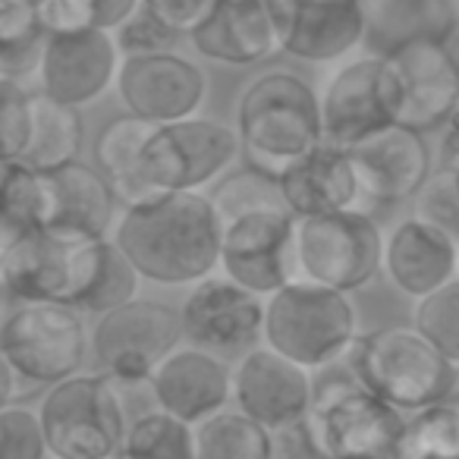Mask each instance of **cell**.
I'll list each match as a JSON object with an SVG mask.
<instances>
[{
    "instance_id": "836d02e7",
    "label": "cell",
    "mask_w": 459,
    "mask_h": 459,
    "mask_svg": "<svg viewBox=\"0 0 459 459\" xmlns=\"http://www.w3.org/2000/svg\"><path fill=\"white\" fill-rule=\"evenodd\" d=\"M412 327L459 368V277L419 299Z\"/></svg>"
},
{
    "instance_id": "9c48e42d",
    "label": "cell",
    "mask_w": 459,
    "mask_h": 459,
    "mask_svg": "<svg viewBox=\"0 0 459 459\" xmlns=\"http://www.w3.org/2000/svg\"><path fill=\"white\" fill-rule=\"evenodd\" d=\"M400 114L403 82L387 54H365L340 66L321 91L325 142L343 152L400 123Z\"/></svg>"
},
{
    "instance_id": "52a82bcc",
    "label": "cell",
    "mask_w": 459,
    "mask_h": 459,
    "mask_svg": "<svg viewBox=\"0 0 459 459\" xmlns=\"http://www.w3.org/2000/svg\"><path fill=\"white\" fill-rule=\"evenodd\" d=\"M387 239L365 211L296 217V281L356 293L384 271Z\"/></svg>"
},
{
    "instance_id": "2e32d148",
    "label": "cell",
    "mask_w": 459,
    "mask_h": 459,
    "mask_svg": "<svg viewBox=\"0 0 459 459\" xmlns=\"http://www.w3.org/2000/svg\"><path fill=\"white\" fill-rule=\"evenodd\" d=\"M117 91L129 114L154 126H167L198 114L208 95V79L192 60L167 51L148 57H123Z\"/></svg>"
},
{
    "instance_id": "4316f807",
    "label": "cell",
    "mask_w": 459,
    "mask_h": 459,
    "mask_svg": "<svg viewBox=\"0 0 459 459\" xmlns=\"http://www.w3.org/2000/svg\"><path fill=\"white\" fill-rule=\"evenodd\" d=\"M154 123L142 120L135 114L117 117L101 129L95 142V164L114 186L117 198L126 204H135L142 198L154 195L152 186L142 177V152L154 133Z\"/></svg>"
},
{
    "instance_id": "d4e9b609",
    "label": "cell",
    "mask_w": 459,
    "mask_h": 459,
    "mask_svg": "<svg viewBox=\"0 0 459 459\" xmlns=\"http://www.w3.org/2000/svg\"><path fill=\"white\" fill-rule=\"evenodd\" d=\"M48 183H51L48 230H64V233H79V237H108L114 230L117 192L101 170L73 160V164L48 173Z\"/></svg>"
},
{
    "instance_id": "e0dca14e",
    "label": "cell",
    "mask_w": 459,
    "mask_h": 459,
    "mask_svg": "<svg viewBox=\"0 0 459 459\" xmlns=\"http://www.w3.org/2000/svg\"><path fill=\"white\" fill-rule=\"evenodd\" d=\"M287 54L331 64L365 41L362 0H264Z\"/></svg>"
},
{
    "instance_id": "83f0119b",
    "label": "cell",
    "mask_w": 459,
    "mask_h": 459,
    "mask_svg": "<svg viewBox=\"0 0 459 459\" xmlns=\"http://www.w3.org/2000/svg\"><path fill=\"white\" fill-rule=\"evenodd\" d=\"M51 223V183L48 173L22 164L4 160L0 179V252L13 249L26 237L48 230Z\"/></svg>"
},
{
    "instance_id": "ee69618b",
    "label": "cell",
    "mask_w": 459,
    "mask_h": 459,
    "mask_svg": "<svg viewBox=\"0 0 459 459\" xmlns=\"http://www.w3.org/2000/svg\"><path fill=\"white\" fill-rule=\"evenodd\" d=\"M450 170H453V177H456V183H459V164H453Z\"/></svg>"
},
{
    "instance_id": "d6a6232c",
    "label": "cell",
    "mask_w": 459,
    "mask_h": 459,
    "mask_svg": "<svg viewBox=\"0 0 459 459\" xmlns=\"http://www.w3.org/2000/svg\"><path fill=\"white\" fill-rule=\"evenodd\" d=\"M211 204H214L223 227L239 221V217H246V214H255V211L287 208L281 179L264 177V173L252 170V167H246V170L223 179V183L211 192Z\"/></svg>"
},
{
    "instance_id": "d590c367",
    "label": "cell",
    "mask_w": 459,
    "mask_h": 459,
    "mask_svg": "<svg viewBox=\"0 0 459 459\" xmlns=\"http://www.w3.org/2000/svg\"><path fill=\"white\" fill-rule=\"evenodd\" d=\"M0 139L4 160H20L32 139V95L10 79H0Z\"/></svg>"
},
{
    "instance_id": "603a6c76",
    "label": "cell",
    "mask_w": 459,
    "mask_h": 459,
    "mask_svg": "<svg viewBox=\"0 0 459 459\" xmlns=\"http://www.w3.org/2000/svg\"><path fill=\"white\" fill-rule=\"evenodd\" d=\"M189 39L202 57L227 66H255L283 51L264 0H217Z\"/></svg>"
},
{
    "instance_id": "9a60e30c",
    "label": "cell",
    "mask_w": 459,
    "mask_h": 459,
    "mask_svg": "<svg viewBox=\"0 0 459 459\" xmlns=\"http://www.w3.org/2000/svg\"><path fill=\"white\" fill-rule=\"evenodd\" d=\"M315 400L308 368L290 362L271 346H255L233 368V403L268 431H290L306 421Z\"/></svg>"
},
{
    "instance_id": "4dcf8cb0",
    "label": "cell",
    "mask_w": 459,
    "mask_h": 459,
    "mask_svg": "<svg viewBox=\"0 0 459 459\" xmlns=\"http://www.w3.org/2000/svg\"><path fill=\"white\" fill-rule=\"evenodd\" d=\"M120 459H198L195 425H186L164 409H152L129 425Z\"/></svg>"
},
{
    "instance_id": "4fadbf2b",
    "label": "cell",
    "mask_w": 459,
    "mask_h": 459,
    "mask_svg": "<svg viewBox=\"0 0 459 459\" xmlns=\"http://www.w3.org/2000/svg\"><path fill=\"white\" fill-rule=\"evenodd\" d=\"M221 271L239 287L268 299L296 283V214L268 208L223 227Z\"/></svg>"
},
{
    "instance_id": "f546056e",
    "label": "cell",
    "mask_w": 459,
    "mask_h": 459,
    "mask_svg": "<svg viewBox=\"0 0 459 459\" xmlns=\"http://www.w3.org/2000/svg\"><path fill=\"white\" fill-rule=\"evenodd\" d=\"M271 434L239 409H223L195 425V453L198 459H274Z\"/></svg>"
},
{
    "instance_id": "7bdbcfd3",
    "label": "cell",
    "mask_w": 459,
    "mask_h": 459,
    "mask_svg": "<svg viewBox=\"0 0 459 459\" xmlns=\"http://www.w3.org/2000/svg\"><path fill=\"white\" fill-rule=\"evenodd\" d=\"M440 45H444L446 51H450V57L456 60V66H459V16H456V20H453L450 32L444 35V41H440Z\"/></svg>"
},
{
    "instance_id": "7a4b0ae2",
    "label": "cell",
    "mask_w": 459,
    "mask_h": 459,
    "mask_svg": "<svg viewBox=\"0 0 459 459\" xmlns=\"http://www.w3.org/2000/svg\"><path fill=\"white\" fill-rule=\"evenodd\" d=\"M114 239L142 281L160 287L202 283L221 268L223 223L202 192H154L117 221Z\"/></svg>"
},
{
    "instance_id": "cb8c5ba5",
    "label": "cell",
    "mask_w": 459,
    "mask_h": 459,
    "mask_svg": "<svg viewBox=\"0 0 459 459\" xmlns=\"http://www.w3.org/2000/svg\"><path fill=\"white\" fill-rule=\"evenodd\" d=\"M281 189L283 202L296 217L359 211V204L365 202L350 152L327 145V142L283 173Z\"/></svg>"
},
{
    "instance_id": "277c9868",
    "label": "cell",
    "mask_w": 459,
    "mask_h": 459,
    "mask_svg": "<svg viewBox=\"0 0 459 459\" xmlns=\"http://www.w3.org/2000/svg\"><path fill=\"white\" fill-rule=\"evenodd\" d=\"M406 419L352 371L315 384L312 409L299 428L318 459H394Z\"/></svg>"
},
{
    "instance_id": "44dd1931",
    "label": "cell",
    "mask_w": 459,
    "mask_h": 459,
    "mask_svg": "<svg viewBox=\"0 0 459 459\" xmlns=\"http://www.w3.org/2000/svg\"><path fill=\"white\" fill-rule=\"evenodd\" d=\"M403 82L400 126L431 133L459 110V66L440 41H415L387 54Z\"/></svg>"
},
{
    "instance_id": "8d00e7d4",
    "label": "cell",
    "mask_w": 459,
    "mask_h": 459,
    "mask_svg": "<svg viewBox=\"0 0 459 459\" xmlns=\"http://www.w3.org/2000/svg\"><path fill=\"white\" fill-rule=\"evenodd\" d=\"M415 217L434 223L444 233H450L453 239H459V183L453 170L444 167V170L431 173V179L415 195Z\"/></svg>"
},
{
    "instance_id": "f35d334b",
    "label": "cell",
    "mask_w": 459,
    "mask_h": 459,
    "mask_svg": "<svg viewBox=\"0 0 459 459\" xmlns=\"http://www.w3.org/2000/svg\"><path fill=\"white\" fill-rule=\"evenodd\" d=\"M48 39H51V32L41 29V32L26 35V39L0 41V79L20 82L26 76H39L41 64H45Z\"/></svg>"
},
{
    "instance_id": "ffe728a7",
    "label": "cell",
    "mask_w": 459,
    "mask_h": 459,
    "mask_svg": "<svg viewBox=\"0 0 459 459\" xmlns=\"http://www.w3.org/2000/svg\"><path fill=\"white\" fill-rule=\"evenodd\" d=\"M148 384L158 409L177 415L186 425H202L233 400V368H227L221 356H211L198 346L173 350Z\"/></svg>"
},
{
    "instance_id": "1f68e13d",
    "label": "cell",
    "mask_w": 459,
    "mask_h": 459,
    "mask_svg": "<svg viewBox=\"0 0 459 459\" xmlns=\"http://www.w3.org/2000/svg\"><path fill=\"white\" fill-rule=\"evenodd\" d=\"M394 459H459V403H437L409 415Z\"/></svg>"
},
{
    "instance_id": "5b68a950",
    "label": "cell",
    "mask_w": 459,
    "mask_h": 459,
    "mask_svg": "<svg viewBox=\"0 0 459 459\" xmlns=\"http://www.w3.org/2000/svg\"><path fill=\"white\" fill-rule=\"evenodd\" d=\"M350 352L359 381L403 415L446 403L456 390L459 368L446 362L415 327H384L359 337Z\"/></svg>"
},
{
    "instance_id": "ba28073f",
    "label": "cell",
    "mask_w": 459,
    "mask_h": 459,
    "mask_svg": "<svg viewBox=\"0 0 459 459\" xmlns=\"http://www.w3.org/2000/svg\"><path fill=\"white\" fill-rule=\"evenodd\" d=\"M39 415L54 459H114L129 431L108 375H73L54 384Z\"/></svg>"
},
{
    "instance_id": "e575fe53",
    "label": "cell",
    "mask_w": 459,
    "mask_h": 459,
    "mask_svg": "<svg viewBox=\"0 0 459 459\" xmlns=\"http://www.w3.org/2000/svg\"><path fill=\"white\" fill-rule=\"evenodd\" d=\"M48 437L41 415L26 406H4L0 412V459H45Z\"/></svg>"
},
{
    "instance_id": "484cf974",
    "label": "cell",
    "mask_w": 459,
    "mask_h": 459,
    "mask_svg": "<svg viewBox=\"0 0 459 459\" xmlns=\"http://www.w3.org/2000/svg\"><path fill=\"white\" fill-rule=\"evenodd\" d=\"M362 13L371 54H394L415 41H444L459 0H362Z\"/></svg>"
},
{
    "instance_id": "ac0fdd59",
    "label": "cell",
    "mask_w": 459,
    "mask_h": 459,
    "mask_svg": "<svg viewBox=\"0 0 459 459\" xmlns=\"http://www.w3.org/2000/svg\"><path fill=\"white\" fill-rule=\"evenodd\" d=\"M120 48L108 29L57 32L48 39L41 64V91L73 108L95 104L120 76Z\"/></svg>"
},
{
    "instance_id": "ab89813d",
    "label": "cell",
    "mask_w": 459,
    "mask_h": 459,
    "mask_svg": "<svg viewBox=\"0 0 459 459\" xmlns=\"http://www.w3.org/2000/svg\"><path fill=\"white\" fill-rule=\"evenodd\" d=\"M142 7L177 35H192L211 16L217 0H142Z\"/></svg>"
},
{
    "instance_id": "6da1fadb",
    "label": "cell",
    "mask_w": 459,
    "mask_h": 459,
    "mask_svg": "<svg viewBox=\"0 0 459 459\" xmlns=\"http://www.w3.org/2000/svg\"><path fill=\"white\" fill-rule=\"evenodd\" d=\"M0 281L20 306L57 302L101 318L139 296L142 274L114 239L39 230L0 252Z\"/></svg>"
},
{
    "instance_id": "8992f818",
    "label": "cell",
    "mask_w": 459,
    "mask_h": 459,
    "mask_svg": "<svg viewBox=\"0 0 459 459\" xmlns=\"http://www.w3.org/2000/svg\"><path fill=\"white\" fill-rule=\"evenodd\" d=\"M356 340V308L346 293L296 281L264 299V346L302 368H327Z\"/></svg>"
},
{
    "instance_id": "f6af8a7d",
    "label": "cell",
    "mask_w": 459,
    "mask_h": 459,
    "mask_svg": "<svg viewBox=\"0 0 459 459\" xmlns=\"http://www.w3.org/2000/svg\"><path fill=\"white\" fill-rule=\"evenodd\" d=\"M39 4H41V0H39Z\"/></svg>"
},
{
    "instance_id": "8fae6325",
    "label": "cell",
    "mask_w": 459,
    "mask_h": 459,
    "mask_svg": "<svg viewBox=\"0 0 459 459\" xmlns=\"http://www.w3.org/2000/svg\"><path fill=\"white\" fill-rule=\"evenodd\" d=\"M89 352V333L76 308L57 302H26L13 308L0 331V356L10 368L41 387L79 375Z\"/></svg>"
},
{
    "instance_id": "60d3db41",
    "label": "cell",
    "mask_w": 459,
    "mask_h": 459,
    "mask_svg": "<svg viewBox=\"0 0 459 459\" xmlns=\"http://www.w3.org/2000/svg\"><path fill=\"white\" fill-rule=\"evenodd\" d=\"M89 4L95 13V29H108V32H117L142 10V0H89Z\"/></svg>"
},
{
    "instance_id": "74e56055",
    "label": "cell",
    "mask_w": 459,
    "mask_h": 459,
    "mask_svg": "<svg viewBox=\"0 0 459 459\" xmlns=\"http://www.w3.org/2000/svg\"><path fill=\"white\" fill-rule=\"evenodd\" d=\"M114 39L123 57H148V54H167L179 35L142 7L133 20H126L117 29Z\"/></svg>"
},
{
    "instance_id": "d6986e66",
    "label": "cell",
    "mask_w": 459,
    "mask_h": 459,
    "mask_svg": "<svg viewBox=\"0 0 459 459\" xmlns=\"http://www.w3.org/2000/svg\"><path fill=\"white\" fill-rule=\"evenodd\" d=\"M350 160L356 167L365 202L371 204H396L403 198H415L431 179V152L425 133H415L400 123L352 145Z\"/></svg>"
},
{
    "instance_id": "30bf717a",
    "label": "cell",
    "mask_w": 459,
    "mask_h": 459,
    "mask_svg": "<svg viewBox=\"0 0 459 459\" xmlns=\"http://www.w3.org/2000/svg\"><path fill=\"white\" fill-rule=\"evenodd\" d=\"M179 340H186L179 308L133 299L98 318L91 352L101 365V375L120 387H135L152 381L158 365L179 350Z\"/></svg>"
},
{
    "instance_id": "7402d4cb",
    "label": "cell",
    "mask_w": 459,
    "mask_h": 459,
    "mask_svg": "<svg viewBox=\"0 0 459 459\" xmlns=\"http://www.w3.org/2000/svg\"><path fill=\"white\" fill-rule=\"evenodd\" d=\"M384 271L400 293L419 302L459 277V239L412 214L387 237Z\"/></svg>"
},
{
    "instance_id": "f1b7e54d",
    "label": "cell",
    "mask_w": 459,
    "mask_h": 459,
    "mask_svg": "<svg viewBox=\"0 0 459 459\" xmlns=\"http://www.w3.org/2000/svg\"><path fill=\"white\" fill-rule=\"evenodd\" d=\"M82 148V117L79 108L51 98L48 91L32 95V139L22 152V164L41 173H54L73 164Z\"/></svg>"
},
{
    "instance_id": "3957f363",
    "label": "cell",
    "mask_w": 459,
    "mask_h": 459,
    "mask_svg": "<svg viewBox=\"0 0 459 459\" xmlns=\"http://www.w3.org/2000/svg\"><path fill=\"white\" fill-rule=\"evenodd\" d=\"M237 133L246 167L281 179L325 145L321 98L290 70L262 73L239 95Z\"/></svg>"
},
{
    "instance_id": "7c38bea8",
    "label": "cell",
    "mask_w": 459,
    "mask_h": 459,
    "mask_svg": "<svg viewBox=\"0 0 459 459\" xmlns=\"http://www.w3.org/2000/svg\"><path fill=\"white\" fill-rule=\"evenodd\" d=\"M237 154V129L208 117H189L154 129L142 152V177L152 192H202Z\"/></svg>"
},
{
    "instance_id": "b9f144b4",
    "label": "cell",
    "mask_w": 459,
    "mask_h": 459,
    "mask_svg": "<svg viewBox=\"0 0 459 459\" xmlns=\"http://www.w3.org/2000/svg\"><path fill=\"white\" fill-rule=\"evenodd\" d=\"M39 390H41V384L29 381L26 375H20V371L10 368V365L4 362V381H0V396H4V406H20V400L39 394Z\"/></svg>"
},
{
    "instance_id": "5bb4252c",
    "label": "cell",
    "mask_w": 459,
    "mask_h": 459,
    "mask_svg": "<svg viewBox=\"0 0 459 459\" xmlns=\"http://www.w3.org/2000/svg\"><path fill=\"white\" fill-rule=\"evenodd\" d=\"M179 318L186 343L211 356H246L264 340V299L230 277L195 283Z\"/></svg>"
}]
</instances>
